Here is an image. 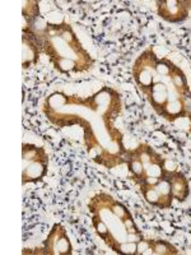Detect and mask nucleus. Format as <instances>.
Returning <instances> with one entry per match:
<instances>
[{"label":"nucleus","instance_id":"6","mask_svg":"<svg viewBox=\"0 0 191 255\" xmlns=\"http://www.w3.org/2000/svg\"><path fill=\"white\" fill-rule=\"evenodd\" d=\"M37 252H28V254H44V255H72L73 245L70 243L65 227L61 223H55L49 232L46 240L42 247L36 249ZM27 254V253H26Z\"/></svg>","mask_w":191,"mask_h":255},{"label":"nucleus","instance_id":"2","mask_svg":"<svg viewBox=\"0 0 191 255\" xmlns=\"http://www.w3.org/2000/svg\"><path fill=\"white\" fill-rule=\"evenodd\" d=\"M96 234L110 250L121 255H152V240L145 239L126 206L108 193H97L88 202Z\"/></svg>","mask_w":191,"mask_h":255},{"label":"nucleus","instance_id":"7","mask_svg":"<svg viewBox=\"0 0 191 255\" xmlns=\"http://www.w3.org/2000/svg\"><path fill=\"white\" fill-rule=\"evenodd\" d=\"M167 174L165 177L158 180L157 183L139 185L145 202L158 209H170L174 203V195H172L171 185H170Z\"/></svg>","mask_w":191,"mask_h":255},{"label":"nucleus","instance_id":"5","mask_svg":"<svg viewBox=\"0 0 191 255\" xmlns=\"http://www.w3.org/2000/svg\"><path fill=\"white\" fill-rule=\"evenodd\" d=\"M22 184L41 183L49 170V153L44 147L32 143L22 144Z\"/></svg>","mask_w":191,"mask_h":255},{"label":"nucleus","instance_id":"11","mask_svg":"<svg viewBox=\"0 0 191 255\" xmlns=\"http://www.w3.org/2000/svg\"><path fill=\"white\" fill-rule=\"evenodd\" d=\"M38 1L36 0H29V1H23V9H22V18H23V32L31 31L35 26L36 20L38 19Z\"/></svg>","mask_w":191,"mask_h":255},{"label":"nucleus","instance_id":"8","mask_svg":"<svg viewBox=\"0 0 191 255\" xmlns=\"http://www.w3.org/2000/svg\"><path fill=\"white\" fill-rule=\"evenodd\" d=\"M191 0H158L157 14L170 23H180L189 17Z\"/></svg>","mask_w":191,"mask_h":255},{"label":"nucleus","instance_id":"12","mask_svg":"<svg viewBox=\"0 0 191 255\" xmlns=\"http://www.w3.org/2000/svg\"><path fill=\"white\" fill-rule=\"evenodd\" d=\"M179 250L166 240H152V255H177Z\"/></svg>","mask_w":191,"mask_h":255},{"label":"nucleus","instance_id":"10","mask_svg":"<svg viewBox=\"0 0 191 255\" xmlns=\"http://www.w3.org/2000/svg\"><path fill=\"white\" fill-rule=\"evenodd\" d=\"M167 175L174 199H176L180 203L185 202L190 195V185H189V180L186 179L185 174L180 171H168Z\"/></svg>","mask_w":191,"mask_h":255},{"label":"nucleus","instance_id":"4","mask_svg":"<svg viewBox=\"0 0 191 255\" xmlns=\"http://www.w3.org/2000/svg\"><path fill=\"white\" fill-rule=\"evenodd\" d=\"M125 159L138 185L157 183L167 174L163 157L152 145L145 143H140L136 148L127 151Z\"/></svg>","mask_w":191,"mask_h":255},{"label":"nucleus","instance_id":"1","mask_svg":"<svg viewBox=\"0 0 191 255\" xmlns=\"http://www.w3.org/2000/svg\"><path fill=\"white\" fill-rule=\"evenodd\" d=\"M131 73L157 115L168 122L190 116L191 90L184 70L174 61L159 58L153 47H148L134 61Z\"/></svg>","mask_w":191,"mask_h":255},{"label":"nucleus","instance_id":"13","mask_svg":"<svg viewBox=\"0 0 191 255\" xmlns=\"http://www.w3.org/2000/svg\"><path fill=\"white\" fill-rule=\"evenodd\" d=\"M189 119H190V133H191V114H190V116H189Z\"/></svg>","mask_w":191,"mask_h":255},{"label":"nucleus","instance_id":"3","mask_svg":"<svg viewBox=\"0 0 191 255\" xmlns=\"http://www.w3.org/2000/svg\"><path fill=\"white\" fill-rule=\"evenodd\" d=\"M38 38L41 52L59 73H83L92 69L95 60L84 49L73 27L67 22L44 23L31 29Z\"/></svg>","mask_w":191,"mask_h":255},{"label":"nucleus","instance_id":"9","mask_svg":"<svg viewBox=\"0 0 191 255\" xmlns=\"http://www.w3.org/2000/svg\"><path fill=\"white\" fill-rule=\"evenodd\" d=\"M22 49H23L22 68L23 69H28V68L35 67L42 52H41L40 42H38L37 36L32 31L23 32V35H22Z\"/></svg>","mask_w":191,"mask_h":255}]
</instances>
